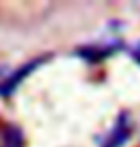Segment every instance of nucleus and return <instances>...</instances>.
<instances>
[{
  "label": "nucleus",
  "mask_w": 140,
  "mask_h": 147,
  "mask_svg": "<svg viewBox=\"0 0 140 147\" xmlns=\"http://www.w3.org/2000/svg\"><path fill=\"white\" fill-rule=\"evenodd\" d=\"M42 63V59H33L25 65H21L17 71H6V69H0V94L2 96H8L17 88V84L25 78L27 75H31L38 65Z\"/></svg>",
  "instance_id": "obj_1"
},
{
  "label": "nucleus",
  "mask_w": 140,
  "mask_h": 147,
  "mask_svg": "<svg viewBox=\"0 0 140 147\" xmlns=\"http://www.w3.org/2000/svg\"><path fill=\"white\" fill-rule=\"evenodd\" d=\"M132 57H135V59H136V61H138V63H140V44H138V46H136L135 50H132Z\"/></svg>",
  "instance_id": "obj_3"
},
{
  "label": "nucleus",
  "mask_w": 140,
  "mask_h": 147,
  "mask_svg": "<svg viewBox=\"0 0 140 147\" xmlns=\"http://www.w3.org/2000/svg\"><path fill=\"white\" fill-rule=\"evenodd\" d=\"M0 147H25L21 130L12 122L0 124Z\"/></svg>",
  "instance_id": "obj_2"
}]
</instances>
